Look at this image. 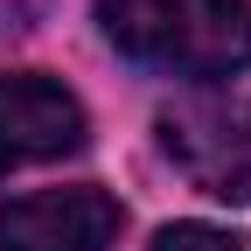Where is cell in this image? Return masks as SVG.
I'll use <instances>...</instances> for the list:
<instances>
[{
    "label": "cell",
    "mask_w": 251,
    "mask_h": 251,
    "mask_svg": "<svg viewBox=\"0 0 251 251\" xmlns=\"http://www.w3.org/2000/svg\"><path fill=\"white\" fill-rule=\"evenodd\" d=\"M98 28L119 56L168 77H230L251 63L244 0H98Z\"/></svg>",
    "instance_id": "1"
},
{
    "label": "cell",
    "mask_w": 251,
    "mask_h": 251,
    "mask_svg": "<svg viewBox=\"0 0 251 251\" xmlns=\"http://www.w3.org/2000/svg\"><path fill=\"white\" fill-rule=\"evenodd\" d=\"M168 161L216 202H251V98H181L161 112Z\"/></svg>",
    "instance_id": "2"
},
{
    "label": "cell",
    "mask_w": 251,
    "mask_h": 251,
    "mask_svg": "<svg viewBox=\"0 0 251 251\" xmlns=\"http://www.w3.org/2000/svg\"><path fill=\"white\" fill-rule=\"evenodd\" d=\"M119 202L105 188H42L0 209V251H105Z\"/></svg>",
    "instance_id": "3"
},
{
    "label": "cell",
    "mask_w": 251,
    "mask_h": 251,
    "mask_svg": "<svg viewBox=\"0 0 251 251\" xmlns=\"http://www.w3.org/2000/svg\"><path fill=\"white\" fill-rule=\"evenodd\" d=\"M84 147V105L56 77H0V175L28 161H56V153Z\"/></svg>",
    "instance_id": "4"
},
{
    "label": "cell",
    "mask_w": 251,
    "mask_h": 251,
    "mask_svg": "<svg viewBox=\"0 0 251 251\" xmlns=\"http://www.w3.org/2000/svg\"><path fill=\"white\" fill-rule=\"evenodd\" d=\"M153 251H244V237L216 230V224H168L153 237Z\"/></svg>",
    "instance_id": "5"
}]
</instances>
